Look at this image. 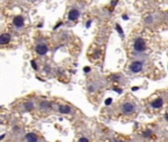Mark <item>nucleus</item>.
<instances>
[{"mask_svg":"<svg viewBox=\"0 0 168 142\" xmlns=\"http://www.w3.org/2000/svg\"><path fill=\"white\" fill-rule=\"evenodd\" d=\"M116 30L118 31V33H119L120 35H123V30H122V28L120 27V25H116Z\"/></svg>","mask_w":168,"mask_h":142,"instance_id":"obj_12","label":"nucleus"},{"mask_svg":"<svg viewBox=\"0 0 168 142\" xmlns=\"http://www.w3.org/2000/svg\"><path fill=\"white\" fill-rule=\"evenodd\" d=\"M117 3H118V0H116V1H113V2H112V5L114 6V5H116Z\"/></svg>","mask_w":168,"mask_h":142,"instance_id":"obj_21","label":"nucleus"},{"mask_svg":"<svg viewBox=\"0 0 168 142\" xmlns=\"http://www.w3.org/2000/svg\"><path fill=\"white\" fill-rule=\"evenodd\" d=\"M35 51L40 55H44V54L47 53L48 48H47V47L45 45H39V46H36Z\"/></svg>","mask_w":168,"mask_h":142,"instance_id":"obj_5","label":"nucleus"},{"mask_svg":"<svg viewBox=\"0 0 168 142\" xmlns=\"http://www.w3.org/2000/svg\"><path fill=\"white\" fill-rule=\"evenodd\" d=\"M138 89H139V88H137V87H136V88H132V90H133V91H137Z\"/></svg>","mask_w":168,"mask_h":142,"instance_id":"obj_23","label":"nucleus"},{"mask_svg":"<svg viewBox=\"0 0 168 142\" xmlns=\"http://www.w3.org/2000/svg\"><path fill=\"white\" fill-rule=\"evenodd\" d=\"M163 105V99L161 98H158L156 100H154L152 103V107L154 108V109H159L161 106Z\"/></svg>","mask_w":168,"mask_h":142,"instance_id":"obj_8","label":"nucleus"},{"mask_svg":"<svg viewBox=\"0 0 168 142\" xmlns=\"http://www.w3.org/2000/svg\"><path fill=\"white\" fill-rule=\"evenodd\" d=\"M165 118H166V120H168V115H165Z\"/></svg>","mask_w":168,"mask_h":142,"instance_id":"obj_24","label":"nucleus"},{"mask_svg":"<svg viewBox=\"0 0 168 142\" xmlns=\"http://www.w3.org/2000/svg\"><path fill=\"white\" fill-rule=\"evenodd\" d=\"M91 21H89V22H88V25H86V28H89V27L91 26Z\"/></svg>","mask_w":168,"mask_h":142,"instance_id":"obj_22","label":"nucleus"},{"mask_svg":"<svg viewBox=\"0 0 168 142\" xmlns=\"http://www.w3.org/2000/svg\"><path fill=\"white\" fill-rule=\"evenodd\" d=\"M116 92H118V93H122V90H120V89H114Z\"/></svg>","mask_w":168,"mask_h":142,"instance_id":"obj_19","label":"nucleus"},{"mask_svg":"<svg viewBox=\"0 0 168 142\" xmlns=\"http://www.w3.org/2000/svg\"><path fill=\"white\" fill-rule=\"evenodd\" d=\"M30 64H32V66H33V68H34V69H37V66H36V64H35V60H32V61H30Z\"/></svg>","mask_w":168,"mask_h":142,"instance_id":"obj_15","label":"nucleus"},{"mask_svg":"<svg viewBox=\"0 0 168 142\" xmlns=\"http://www.w3.org/2000/svg\"><path fill=\"white\" fill-rule=\"evenodd\" d=\"M123 19H124V20H128L129 17H128L127 15H123Z\"/></svg>","mask_w":168,"mask_h":142,"instance_id":"obj_17","label":"nucleus"},{"mask_svg":"<svg viewBox=\"0 0 168 142\" xmlns=\"http://www.w3.org/2000/svg\"><path fill=\"white\" fill-rule=\"evenodd\" d=\"M24 107L26 109V110H32L34 108V104H33V102H27V103H25Z\"/></svg>","mask_w":168,"mask_h":142,"instance_id":"obj_11","label":"nucleus"},{"mask_svg":"<svg viewBox=\"0 0 168 142\" xmlns=\"http://www.w3.org/2000/svg\"><path fill=\"white\" fill-rule=\"evenodd\" d=\"M80 16V12L76 9H73L69 12V15H68V18H69V20L71 21H75V20H77L78 18Z\"/></svg>","mask_w":168,"mask_h":142,"instance_id":"obj_6","label":"nucleus"},{"mask_svg":"<svg viewBox=\"0 0 168 142\" xmlns=\"http://www.w3.org/2000/svg\"><path fill=\"white\" fill-rule=\"evenodd\" d=\"M26 139H27L28 141H30V142H34V141H37V140H39V139H37V137H36V135L34 134V133H28V134L26 135Z\"/></svg>","mask_w":168,"mask_h":142,"instance_id":"obj_10","label":"nucleus"},{"mask_svg":"<svg viewBox=\"0 0 168 142\" xmlns=\"http://www.w3.org/2000/svg\"><path fill=\"white\" fill-rule=\"evenodd\" d=\"M134 110H135V107H134V105L132 103H125L122 106V112L124 114H126V115L132 114Z\"/></svg>","mask_w":168,"mask_h":142,"instance_id":"obj_3","label":"nucleus"},{"mask_svg":"<svg viewBox=\"0 0 168 142\" xmlns=\"http://www.w3.org/2000/svg\"><path fill=\"white\" fill-rule=\"evenodd\" d=\"M24 18L22 16H16L14 18V20H13V25L16 27V28H21L24 26Z\"/></svg>","mask_w":168,"mask_h":142,"instance_id":"obj_4","label":"nucleus"},{"mask_svg":"<svg viewBox=\"0 0 168 142\" xmlns=\"http://www.w3.org/2000/svg\"><path fill=\"white\" fill-rule=\"evenodd\" d=\"M80 141H89L88 138H80Z\"/></svg>","mask_w":168,"mask_h":142,"instance_id":"obj_18","label":"nucleus"},{"mask_svg":"<svg viewBox=\"0 0 168 142\" xmlns=\"http://www.w3.org/2000/svg\"><path fill=\"white\" fill-rule=\"evenodd\" d=\"M142 67H144V64L141 61H135L132 64L130 65V70L133 73H139L142 70Z\"/></svg>","mask_w":168,"mask_h":142,"instance_id":"obj_2","label":"nucleus"},{"mask_svg":"<svg viewBox=\"0 0 168 142\" xmlns=\"http://www.w3.org/2000/svg\"><path fill=\"white\" fill-rule=\"evenodd\" d=\"M134 48H135V51H139V52H142V51H146V48H147V46H146V42L144 39H142V38H138L135 42H134Z\"/></svg>","mask_w":168,"mask_h":142,"instance_id":"obj_1","label":"nucleus"},{"mask_svg":"<svg viewBox=\"0 0 168 142\" xmlns=\"http://www.w3.org/2000/svg\"><path fill=\"white\" fill-rule=\"evenodd\" d=\"M61 24H62V23H61V22H59V23H58V24H57V26H56V27H55V28H54V29H57V28H58V27H59V26H61Z\"/></svg>","mask_w":168,"mask_h":142,"instance_id":"obj_20","label":"nucleus"},{"mask_svg":"<svg viewBox=\"0 0 168 142\" xmlns=\"http://www.w3.org/2000/svg\"><path fill=\"white\" fill-rule=\"evenodd\" d=\"M59 112L61 114H69L71 112V108L69 106H60L59 107Z\"/></svg>","mask_w":168,"mask_h":142,"instance_id":"obj_9","label":"nucleus"},{"mask_svg":"<svg viewBox=\"0 0 168 142\" xmlns=\"http://www.w3.org/2000/svg\"><path fill=\"white\" fill-rule=\"evenodd\" d=\"M151 134H152V131H151V130H147V131L144 132V136H145V137H148Z\"/></svg>","mask_w":168,"mask_h":142,"instance_id":"obj_13","label":"nucleus"},{"mask_svg":"<svg viewBox=\"0 0 168 142\" xmlns=\"http://www.w3.org/2000/svg\"><path fill=\"white\" fill-rule=\"evenodd\" d=\"M11 40V36L9 34H2L0 36V45H6L8 44Z\"/></svg>","mask_w":168,"mask_h":142,"instance_id":"obj_7","label":"nucleus"},{"mask_svg":"<svg viewBox=\"0 0 168 142\" xmlns=\"http://www.w3.org/2000/svg\"><path fill=\"white\" fill-rule=\"evenodd\" d=\"M90 70H91V68H90V67H85V68H84V71H85L86 73L90 72Z\"/></svg>","mask_w":168,"mask_h":142,"instance_id":"obj_16","label":"nucleus"},{"mask_svg":"<svg viewBox=\"0 0 168 142\" xmlns=\"http://www.w3.org/2000/svg\"><path fill=\"white\" fill-rule=\"evenodd\" d=\"M111 103H112V99L111 98H108L106 101H105V105L106 106H109V105H111Z\"/></svg>","mask_w":168,"mask_h":142,"instance_id":"obj_14","label":"nucleus"}]
</instances>
